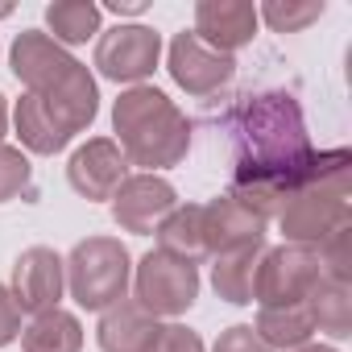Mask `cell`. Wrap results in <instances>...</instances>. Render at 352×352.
I'll use <instances>...</instances> for the list:
<instances>
[{
	"mask_svg": "<svg viewBox=\"0 0 352 352\" xmlns=\"http://www.w3.org/2000/svg\"><path fill=\"white\" fill-rule=\"evenodd\" d=\"M112 129L129 166H145V174L179 166L191 149L187 112L149 83L120 91V100L112 104Z\"/></svg>",
	"mask_w": 352,
	"mask_h": 352,
	"instance_id": "cell-1",
	"label": "cell"
},
{
	"mask_svg": "<svg viewBox=\"0 0 352 352\" xmlns=\"http://www.w3.org/2000/svg\"><path fill=\"white\" fill-rule=\"evenodd\" d=\"M63 270H67V290L83 311H108L129 294L133 282V257L116 236L79 241L63 261Z\"/></svg>",
	"mask_w": 352,
	"mask_h": 352,
	"instance_id": "cell-2",
	"label": "cell"
},
{
	"mask_svg": "<svg viewBox=\"0 0 352 352\" xmlns=\"http://www.w3.org/2000/svg\"><path fill=\"white\" fill-rule=\"evenodd\" d=\"M199 298V265L149 249L133 274V302L153 319H179Z\"/></svg>",
	"mask_w": 352,
	"mask_h": 352,
	"instance_id": "cell-3",
	"label": "cell"
},
{
	"mask_svg": "<svg viewBox=\"0 0 352 352\" xmlns=\"http://www.w3.org/2000/svg\"><path fill=\"white\" fill-rule=\"evenodd\" d=\"M323 278L319 253L302 245H278L261 253L257 278H253V302L257 307H294L307 302L315 282Z\"/></svg>",
	"mask_w": 352,
	"mask_h": 352,
	"instance_id": "cell-4",
	"label": "cell"
},
{
	"mask_svg": "<svg viewBox=\"0 0 352 352\" xmlns=\"http://www.w3.org/2000/svg\"><path fill=\"white\" fill-rule=\"evenodd\" d=\"M278 224L286 232V245L319 249L331 232L352 224L348 191H340V187H302L286 199V208L278 212Z\"/></svg>",
	"mask_w": 352,
	"mask_h": 352,
	"instance_id": "cell-5",
	"label": "cell"
},
{
	"mask_svg": "<svg viewBox=\"0 0 352 352\" xmlns=\"http://www.w3.org/2000/svg\"><path fill=\"white\" fill-rule=\"evenodd\" d=\"M162 58V34L149 30V25H116V30H100V42H96V67L104 79L112 83H133L141 87L153 67Z\"/></svg>",
	"mask_w": 352,
	"mask_h": 352,
	"instance_id": "cell-6",
	"label": "cell"
},
{
	"mask_svg": "<svg viewBox=\"0 0 352 352\" xmlns=\"http://www.w3.org/2000/svg\"><path fill=\"white\" fill-rule=\"evenodd\" d=\"M108 204H112V220L124 232L149 236V232H157V224L174 208H179V191H174L162 174H129Z\"/></svg>",
	"mask_w": 352,
	"mask_h": 352,
	"instance_id": "cell-7",
	"label": "cell"
},
{
	"mask_svg": "<svg viewBox=\"0 0 352 352\" xmlns=\"http://www.w3.org/2000/svg\"><path fill=\"white\" fill-rule=\"evenodd\" d=\"M166 67H170V79L179 83L187 96H216V91L228 87L232 75H236V58H232V54H220V50L204 46V42H199L195 34H187V30L174 34Z\"/></svg>",
	"mask_w": 352,
	"mask_h": 352,
	"instance_id": "cell-8",
	"label": "cell"
},
{
	"mask_svg": "<svg viewBox=\"0 0 352 352\" xmlns=\"http://www.w3.org/2000/svg\"><path fill=\"white\" fill-rule=\"evenodd\" d=\"M13 298L21 311L30 315H46L63 302V290H67V270H63V257L46 245H34L17 257L13 265Z\"/></svg>",
	"mask_w": 352,
	"mask_h": 352,
	"instance_id": "cell-9",
	"label": "cell"
},
{
	"mask_svg": "<svg viewBox=\"0 0 352 352\" xmlns=\"http://www.w3.org/2000/svg\"><path fill=\"white\" fill-rule=\"evenodd\" d=\"M67 179H71V187H75L83 199H91V204L112 199L116 187L129 179V157L120 153V145H116L112 137H91L87 145H79V149L71 153Z\"/></svg>",
	"mask_w": 352,
	"mask_h": 352,
	"instance_id": "cell-10",
	"label": "cell"
},
{
	"mask_svg": "<svg viewBox=\"0 0 352 352\" xmlns=\"http://www.w3.org/2000/svg\"><path fill=\"white\" fill-rule=\"evenodd\" d=\"M9 63H13V75L25 83L30 96H46L54 83H63L71 75V67L79 58H71L67 46H58L50 34L25 30V34H17L13 50H9Z\"/></svg>",
	"mask_w": 352,
	"mask_h": 352,
	"instance_id": "cell-11",
	"label": "cell"
},
{
	"mask_svg": "<svg viewBox=\"0 0 352 352\" xmlns=\"http://www.w3.org/2000/svg\"><path fill=\"white\" fill-rule=\"evenodd\" d=\"M257 5L249 0H199L195 5V38L220 54H236L257 34Z\"/></svg>",
	"mask_w": 352,
	"mask_h": 352,
	"instance_id": "cell-12",
	"label": "cell"
},
{
	"mask_svg": "<svg viewBox=\"0 0 352 352\" xmlns=\"http://www.w3.org/2000/svg\"><path fill=\"white\" fill-rule=\"evenodd\" d=\"M204 241H208V257H216V253L265 241V220L253 216L241 199L220 195V199L204 204Z\"/></svg>",
	"mask_w": 352,
	"mask_h": 352,
	"instance_id": "cell-13",
	"label": "cell"
},
{
	"mask_svg": "<svg viewBox=\"0 0 352 352\" xmlns=\"http://www.w3.org/2000/svg\"><path fill=\"white\" fill-rule=\"evenodd\" d=\"M42 104H46V112L75 137V133H83V129H91V120H96V112H100V91H96V75L83 67V63H75L71 67V75L63 79V83H54L46 96H38Z\"/></svg>",
	"mask_w": 352,
	"mask_h": 352,
	"instance_id": "cell-14",
	"label": "cell"
},
{
	"mask_svg": "<svg viewBox=\"0 0 352 352\" xmlns=\"http://www.w3.org/2000/svg\"><path fill=\"white\" fill-rule=\"evenodd\" d=\"M153 331H157V319L149 311H141L133 298H120L108 311H100L96 340L104 352H145Z\"/></svg>",
	"mask_w": 352,
	"mask_h": 352,
	"instance_id": "cell-15",
	"label": "cell"
},
{
	"mask_svg": "<svg viewBox=\"0 0 352 352\" xmlns=\"http://www.w3.org/2000/svg\"><path fill=\"white\" fill-rule=\"evenodd\" d=\"M265 249H270L265 241H253V245H241V249H228V253L212 257V286L224 302H236V307L253 302V278H257V265H261Z\"/></svg>",
	"mask_w": 352,
	"mask_h": 352,
	"instance_id": "cell-16",
	"label": "cell"
},
{
	"mask_svg": "<svg viewBox=\"0 0 352 352\" xmlns=\"http://www.w3.org/2000/svg\"><path fill=\"white\" fill-rule=\"evenodd\" d=\"M157 249L170 257H183L191 265H199L208 257V241H204V204H179L162 224H157Z\"/></svg>",
	"mask_w": 352,
	"mask_h": 352,
	"instance_id": "cell-17",
	"label": "cell"
},
{
	"mask_svg": "<svg viewBox=\"0 0 352 352\" xmlns=\"http://www.w3.org/2000/svg\"><path fill=\"white\" fill-rule=\"evenodd\" d=\"M13 120H17V137H21V145H25L30 153H38V157H54L58 149L71 145V133H67V129L46 112V104H42L38 96H30V91L17 100Z\"/></svg>",
	"mask_w": 352,
	"mask_h": 352,
	"instance_id": "cell-18",
	"label": "cell"
},
{
	"mask_svg": "<svg viewBox=\"0 0 352 352\" xmlns=\"http://www.w3.org/2000/svg\"><path fill=\"white\" fill-rule=\"evenodd\" d=\"M253 331H257V340L274 352V348H282V352H294V348H302V344H311V336H315V323H311V311H307V302H294V307H261L257 311V323H253Z\"/></svg>",
	"mask_w": 352,
	"mask_h": 352,
	"instance_id": "cell-19",
	"label": "cell"
},
{
	"mask_svg": "<svg viewBox=\"0 0 352 352\" xmlns=\"http://www.w3.org/2000/svg\"><path fill=\"white\" fill-rule=\"evenodd\" d=\"M307 311H311L315 331H327L331 340H348L352 336V282L319 278L315 290L307 294Z\"/></svg>",
	"mask_w": 352,
	"mask_h": 352,
	"instance_id": "cell-20",
	"label": "cell"
},
{
	"mask_svg": "<svg viewBox=\"0 0 352 352\" xmlns=\"http://www.w3.org/2000/svg\"><path fill=\"white\" fill-rule=\"evenodd\" d=\"M21 348L25 352H79L83 348V323L54 307L46 315H34V323L21 331Z\"/></svg>",
	"mask_w": 352,
	"mask_h": 352,
	"instance_id": "cell-21",
	"label": "cell"
},
{
	"mask_svg": "<svg viewBox=\"0 0 352 352\" xmlns=\"http://www.w3.org/2000/svg\"><path fill=\"white\" fill-rule=\"evenodd\" d=\"M46 25L58 46H83L87 38L100 34V5H91V0H54L46 9Z\"/></svg>",
	"mask_w": 352,
	"mask_h": 352,
	"instance_id": "cell-22",
	"label": "cell"
},
{
	"mask_svg": "<svg viewBox=\"0 0 352 352\" xmlns=\"http://www.w3.org/2000/svg\"><path fill=\"white\" fill-rule=\"evenodd\" d=\"M257 17H265L274 34H298V30H307L311 21L323 17V5H319V0H302V5H290V0H286V5H282V0H270V5L257 9Z\"/></svg>",
	"mask_w": 352,
	"mask_h": 352,
	"instance_id": "cell-23",
	"label": "cell"
},
{
	"mask_svg": "<svg viewBox=\"0 0 352 352\" xmlns=\"http://www.w3.org/2000/svg\"><path fill=\"white\" fill-rule=\"evenodd\" d=\"M315 253H319V270H323V278L352 282V224H344L340 232H331Z\"/></svg>",
	"mask_w": 352,
	"mask_h": 352,
	"instance_id": "cell-24",
	"label": "cell"
},
{
	"mask_svg": "<svg viewBox=\"0 0 352 352\" xmlns=\"http://www.w3.org/2000/svg\"><path fill=\"white\" fill-rule=\"evenodd\" d=\"M30 179H34L30 157L21 149H13V145H0V204L25 195L30 191Z\"/></svg>",
	"mask_w": 352,
	"mask_h": 352,
	"instance_id": "cell-25",
	"label": "cell"
},
{
	"mask_svg": "<svg viewBox=\"0 0 352 352\" xmlns=\"http://www.w3.org/2000/svg\"><path fill=\"white\" fill-rule=\"evenodd\" d=\"M145 352H208V348H204L199 331H191L187 323H166V327L157 323V331H153Z\"/></svg>",
	"mask_w": 352,
	"mask_h": 352,
	"instance_id": "cell-26",
	"label": "cell"
},
{
	"mask_svg": "<svg viewBox=\"0 0 352 352\" xmlns=\"http://www.w3.org/2000/svg\"><path fill=\"white\" fill-rule=\"evenodd\" d=\"M212 352H270V348L257 340V331H253L249 323H236V327L220 331V340H216Z\"/></svg>",
	"mask_w": 352,
	"mask_h": 352,
	"instance_id": "cell-27",
	"label": "cell"
},
{
	"mask_svg": "<svg viewBox=\"0 0 352 352\" xmlns=\"http://www.w3.org/2000/svg\"><path fill=\"white\" fill-rule=\"evenodd\" d=\"M17 336H21V307L9 286H0V348L13 344Z\"/></svg>",
	"mask_w": 352,
	"mask_h": 352,
	"instance_id": "cell-28",
	"label": "cell"
},
{
	"mask_svg": "<svg viewBox=\"0 0 352 352\" xmlns=\"http://www.w3.org/2000/svg\"><path fill=\"white\" fill-rule=\"evenodd\" d=\"M5 133H9V104L0 96V141H5Z\"/></svg>",
	"mask_w": 352,
	"mask_h": 352,
	"instance_id": "cell-29",
	"label": "cell"
},
{
	"mask_svg": "<svg viewBox=\"0 0 352 352\" xmlns=\"http://www.w3.org/2000/svg\"><path fill=\"white\" fill-rule=\"evenodd\" d=\"M294 352H336V348H327V344H302V348H294Z\"/></svg>",
	"mask_w": 352,
	"mask_h": 352,
	"instance_id": "cell-30",
	"label": "cell"
}]
</instances>
